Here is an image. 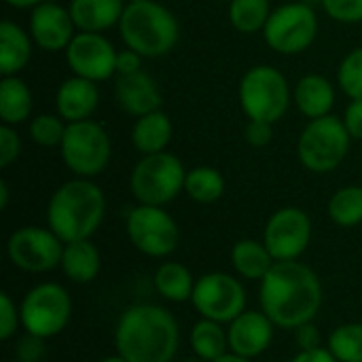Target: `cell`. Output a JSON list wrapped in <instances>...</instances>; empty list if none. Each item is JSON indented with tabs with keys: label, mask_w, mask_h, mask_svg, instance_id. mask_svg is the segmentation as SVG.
Masks as SVG:
<instances>
[{
	"label": "cell",
	"mask_w": 362,
	"mask_h": 362,
	"mask_svg": "<svg viewBox=\"0 0 362 362\" xmlns=\"http://www.w3.org/2000/svg\"><path fill=\"white\" fill-rule=\"evenodd\" d=\"M259 284L261 310L278 329L295 331L314 322L322 308V282L301 261H276Z\"/></svg>",
	"instance_id": "cell-1"
},
{
	"label": "cell",
	"mask_w": 362,
	"mask_h": 362,
	"mask_svg": "<svg viewBox=\"0 0 362 362\" xmlns=\"http://www.w3.org/2000/svg\"><path fill=\"white\" fill-rule=\"evenodd\" d=\"M180 346V327L161 305H129L115 329V348L129 362H172Z\"/></svg>",
	"instance_id": "cell-2"
},
{
	"label": "cell",
	"mask_w": 362,
	"mask_h": 362,
	"mask_svg": "<svg viewBox=\"0 0 362 362\" xmlns=\"http://www.w3.org/2000/svg\"><path fill=\"white\" fill-rule=\"evenodd\" d=\"M106 216V195L91 178L62 182L47 204V227L64 242L91 240Z\"/></svg>",
	"instance_id": "cell-3"
},
{
	"label": "cell",
	"mask_w": 362,
	"mask_h": 362,
	"mask_svg": "<svg viewBox=\"0 0 362 362\" xmlns=\"http://www.w3.org/2000/svg\"><path fill=\"white\" fill-rule=\"evenodd\" d=\"M119 34L127 49L144 59H159L178 45L180 23L174 11L157 0L127 2L119 21Z\"/></svg>",
	"instance_id": "cell-4"
},
{
	"label": "cell",
	"mask_w": 362,
	"mask_h": 362,
	"mask_svg": "<svg viewBox=\"0 0 362 362\" xmlns=\"http://www.w3.org/2000/svg\"><path fill=\"white\" fill-rule=\"evenodd\" d=\"M238 102L250 121L278 123L293 104V87L286 74L269 64L248 68L238 85Z\"/></svg>",
	"instance_id": "cell-5"
},
{
	"label": "cell",
	"mask_w": 362,
	"mask_h": 362,
	"mask_svg": "<svg viewBox=\"0 0 362 362\" xmlns=\"http://www.w3.org/2000/svg\"><path fill=\"white\" fill-rule=\"evenodd\" d=\"M352 142L341 117L312 119L297 138V159L312 174H331L346 161Z\"/></svg>",
	"instance_id": "cell-6"
},
{
	"label": "cell",
	"mask_w": 362,
	"mask_h": 362,
	"mask_svg": "<svg viewBox=\"0 0 362 362\" xmlns=\"http://www.w3.org/2000/svg\"><path fill=\"white\" fill-rule=\"evenodd\" d=\"M187 168L174 153L142 155L129 174V191L138 204L168 206L185 191Z\"/></svg>",
	"instance_id": "cell-7"
},
{
	"label": "cell",
	"mask_w": 362,
	"mask_h": 362,
	"mask_svg": "<svg viewBox=\"0 0 362 362\" xmlns=\"http://www.w3.org/2000/svg\"><path fill=\"white\" fill-rule=\"evenodd\" d=\"M59 157L76 178L93 180L108 168L112 157V140L108 129L95 119L68 123L59 144Z\"/></svg>",
	"instance_id": "cell-8"
},
{
	"label": "cell",
	"mask_w": 362,
	"mask_h": 362,
	"mask_svg": "<svg viewBox=\"0 0 362 362\" xmlns=\"http://www.w3.org/2000/svg\"><path fill=\"white\" fill-rule=\"evenodd\" d=\"M320 30L316 6L291 0L276 6L263 28L265 45L280 55H301L308 51Z\"/></svg>",
	"instance_id": "cell-9"
},
{
	"label": "cell",
	"mask_w": 362,
	"mask_h": 362,
	"mask_svg": "<svg viewBox=\"0 0 362 362\" xmlns=\"http://www.w3.org/2000/svg\"><path fill=\"white\" fill-rule=\"evenodd\" d=\"M21 329L28 335L51 339L66 331L72 316V299L70 293L57 282H40L32 286L21 303Z\"/></svg>",
	"instance_id": "cell-10"
},
{
	"label": "cell",
	"mask_w": 362,
	"mask_h": 362,
	"mask_svg": "<svg viewBox=\"0 0 362 362\" xmlns=\"http://www.w3.org/2000/svg\"><path fill=\"white\" fill-rule=\"evenodd\" d=\"M125 233L132 246L151 259L170 257L180 242L178 223L163 206H134L125 216Z\"/></svg>",
	"instance_id": "cell-11"
},
{
	"label": "cell",
	"mask_w": 362,
	"mask_h": 362,
	"mask_svg": "<svg viewBox=\"0 0 362 362\" xmlns=\"http://www.w3.org/2000/svg\"><path fill=\"white\" fill-rule=\"evenodd\" d=\"M191 303L202 318L229 325L246 312V288L238 276L210 272L195 280Z\"/></svg>",
	"instance_id": "cell-12"
},
{
	"label": "cell",
	"mask_w": 362,
	"mask_h": 362,
	"mask_svg": "<svg viewBox=\"0 0 362 362\" xmlns=\"http://www.w3.org/2000/svg\"><path fill=\"white\" fill-rule=\"evenodd\" d=\"M64 242L49 229L25 225L15 229L6 240L8 261L25 274H47L59 267Z\"/></svg>",
	"instance_id": "cell-13"
},
{
	"label": "cell",
	"mask_w": 362,
	"mask_h": 362,
	"mask_svg": "<svg viewBox=\"0 0 362 362\" xmlns=\"http://www.w3.org/2000/svg\"><path fill=\"white\" fill-rule=\"evenodd\" d=\"M312 242V218L297 206L276 210L263 229V244L274 261H299Z\"/></svg>",
	"instance_id": "cell-14"
},
{
	"label": "cell",
	"mask_w": 362,
	"mask_h": 362,
	"mask_svg": "<svg viewBox=\"0 0 362 362\" xmlns=\"http://www.w3.org/2000/svg\"><path fill=\"white\" fill-rule=\"evenodd\" d=\"M117 47L98 32H76L64 51L70 72L98 85L117 76Z\"/></svg>",
	"instance_id": "cell-15"
},
{
	"label": "cell",
	"mask_w": 362,
	"mask_h": 362,
	"mask_svg": "<svg viewBox=\"0 0 362 362\" xmlns=\"http://www.w3.org/2000/svg\"><path fill=\"white\" fill-rule=\"evenodd\" d=\"M28 32L38 49L57 53V51L68 49V45L72 42L78 30L74 25V19L68 6L55 0H47L30 11Z\"/></svg>",
	"instance_id": "cell-16"
},
{
	"label": "cell",
	"mask_w": 362,
	"mask_h": 362,
	"mask_svg": "<svg viewBox=\"0 0 362 362\" xmlns=\"http://www.w3.org/2000/svg\"><path fill=\"white\" fill-rule=\"evenodd\" d=\"M274 329L276 325L267 318L263 310H246L235 320L227 325V337H229V352L240 354L244 358H259L265 354L274 341Z\"/></svg>",
	"instance_id": "cell-17"
},
{
	"label": "cell",
	"mask_w": 362,
	"mask_h": 362,
	"mask_svg": "<svg viewBox=\"0 0 362 362\" xmlns=\"http://www.w3.org/2000/svg\"><path fill=\"white\" fill-rule=\"evenodd\" d=\"M115 102L125 115L138 119L159 110L163 104V93L155 76L142 68L134 74L115 76Z\"/></svg>",
	"instance_id": "cell-18"
},
{
	"label": "cell",
	"mask_w": 362,
	"mask_h": 362,
	"mask_svg": "<svg viewBox=\"0 0 362 362\" xmlns=\"http://www.w3.org/2000/svg\"><path fill=\"white\" fill-rule=\"evenodd\" d=\"M98 106H100V85L89 78L72 74L64 78L55 91V112L66 123L93 119Z\"/></svg>",
	"instance_id": "cell-19"
},
{
	"label": "cell",
	"mask_w": 362,
	"mask_h": 362,
	"mask_svg": "<svg viewBox=\"0 0 362 362\" xmlns=\"http://www.w3.org/2000/svg\"><path fill=\"white\" fill-rule=\"evenodd\" d=\"M335 102H337V85L318 72L303 74L293 85V104L308 121L333 115Z\"/></svg>",
	"instance_id": "cell-20"
},
{
	"label": "cell",
	"mask_w": 362,
	"mask_h": 362,
	"mask_svg": "<svg viewBox=\"0 0 362 362\" xmlns=\"http://www.w3.org/2000/svg\"><path fill=\"white\" fill-rule=\"evenodd\" d=\"M34 40L25 28L4 19L0 23V74L17 76L23 72L34 55Z\"/></svg>",
	"instance_id": "cell-21"
},
{
	"label": "cell",
	"mask_w": 362,
	"mask_h": 362,
	"mask_svg": "<svg viewBox=\"0 0 362 362\" xmlns=\"http://www.w3.org/2000/svg\"><path fill=\"white\" fill-rule=\"evenodd\" d=\"M125 6V0H70L68 4L76 30L98 34L119 25Z\"/></svg>",
	"instance_id": "cell-22"
},
{
	"label": "cell",
	"mask_w": 362,
	"mask_h": 362,
	"mask_svg": "<svg viewBox=\"0 0 362 362\" xmlns=\"http://www.w3.org/2000/svg\"><path fill=\"white\" fill-rule=\"evenodd\" d=\"M174 138V125L168 112L161 108L148 115H142L134 121L132 125V146L140 155H153V153H163L172 144Z\"/></svg>",
	"instance_id": "cell-23"
},
{
	"label": "cell",
	"mask_w": 362,
	"mask_h": 362,
	"mask_svg": "<svg viewBox=\"0 0 362 362\" xmlns=\"http://www.w3.org/2000/svg\"><path fill=\"white\" fill-rule=\"evenodd\" d=\"M59 269L68 280H72L76 284H89L100 276L102 255L91 240L68 242V244H64Z\"/></svg>",
	"instance_id": "cell-24"
},
{
	"label": "cell",
	"mask_w": 362,
	"mask_h": 362,
	"mask_svg": "<svg viewBox=\"0 0 362 362\" xmlns=\"http://www.w3.org/2000/svg\"><path fill=\"white\" fill-rule=\"evenodd\" d=\"M34 95L30 85L17 76L0 78V119L4 125H23L34 115Z\"/></svg>",
	"instance_id": "cell-25"
},
{
	"label": "cell",
	"mask_w": 362,
	"mask_h": 362,
	"mask_svg": "<svg viewBox=\"0 0 362 362\" xmlns=\"http://www.w3.org/2000/svg\"><path fill=\"white\" fill-rule=\"evenodd\" d=\"M231 267L233 272L244 278V280H257L261 282L269 269L274 267V257L272 252L267 250V246L263 244V240H238L233 246H231Z\"/></svg>",
	"instance_id": "cell-26"
},
{
	"label": "cell",
	"mask_w": 362,
	"mask_h": 362,
	"mask_svg": "<svg viewBox=\"0 0 362 362\" xmlns=\"http://www.w3.org/2000/svg\"><path fill=\"white\" fill-rule=\"evenodd\" d=\"M155 291L159 297H163L170 303H185L191 301L193 288H195V278L187 269V265L176 263V261H165L157 267L155 278H153Z\"/></svg>",
	"instance_id": "cell-27"
},
{
	"label": "cell",
	"mask_w": 362,
	"mask_h": 362,
	"mask_svg": "<svg viewBox=\"0 0 362 362\" xmlns=\"http://www.w3.org/2000/svg\"><path fill=\"white\" fill-rule=\"evenodd\" d=\"M189 346L199 361L212 362L221 358L229 352V337L225 325L208 318L197 320L189 333Z\"/></svg>",
	"instance_id": "cell-28"
},
{
	"label": "cell",
	"mask_w": 362,
	"mask_h": 362,
	"mask_svg": "<svg viewBox=\"0 0 362 362\" xmlns=\"http://www.w3.org/2000/svg\"><path fill=\"white\" fill-rule=\"evenodd\" d=\"M185 193L195 204H214L225 195V176L212 165H195L187 172Z\"/></svg>",
	"instance_id": "cell-29"
},
{
	"label": "cell",
	"mask_w": 362,
	"mask_h": 362,
	"mask_svg": "<svg viewBox=\"0 0 362 362\" xmlns=\"http://www.w3.org/2000/svg\"><path fill=\"white\" fill-rule=\"evenodd\" d=\"M272 11V0H229L227 17L240 34H257L263 32Z\"/></svg>",
	"instance_id": "cell-30"
},
{
	"label": "cell",
	"mask_w": 362,
	"mask_h": 362,
	"mask_svg": "<svg viewBox=\"0 0 362 362\" xmlns=\"http://www.w3.org/2000/svg\"><path fill=\"white\" fill-rule=\"evenodd\" d=\"M329 218L337 227H358L362 225V185H346L337 189L327 206Z\"/></svg>",
	"instance_id": "cell-31"
},
{
	"label": "cell",
	"mask_w": 362,
	"mask_h": 362,
	"mask_svg": "<svg viewBox=\"0 0 362 362\" xmlns=\"http://www.w3.org/2000/svg\"><path fill=\"white\" fill-rule=\"evenodd\" d=\"M327 348L339 362H362V322H348L333 329Z\"/></svg>",
	"instance_id": "cell-32"
},
{
	"label": "cell",
	"mask_w": 362,
	"mask_h": 362,
	"mask_svg": "<svg viewBox=\"0 0 362 362\" xmlns=\"http://www.w3.org/2000/svg\"><path fill=\"white\" fill-rule=\"evenodd\" d=\"M68 123L57 112H40L28 121V136L42 148H59Z\"/></svg>",
	"instance_id": "cell-33"
},
{
	"label": "cell",
	"mask_w": 362,
	"mask_h": 362,
	"mask_svg": "<svg viewBox=\"0 0 362 362\" xmlns=\"http://www.w3.org/2000/svg\"><path fill=\"white\" fill-rule=\"evenodd\" d=\"M337 87L348 100H362V45L350 49L339 62Z\"/></svg>",
	"instance_id": "cell-34"
},
{
	"label": "cell",
	"mask_w": 362,
	"mask_h": 362,
	"mask_svg": "<svg viewBox=\"0 0 362 362\" xmlns=\"http://www.w3.org/2000/svg\"><path fill=\"white\" fill-rule=\"evenodd\" d=\"M325 15L337 23L356 25L362 23V0H322Z\"/></svg>",
	"instance_id": "cell-35"
},
{
	"label": "cell",
	"mask_w": 362,
	"mask_h": 362,
	"mask_svg": "<svg viewBox=\"0 0 362 362\" xmlns=\"http://www.w3.org/2000/svg\"><path fill=\"white\" fill-rule=\"evenodd\" d=\"M19 327H21L19 305L13 301L8 293H0V339L2 341L13 339Z\"/></svg>",
	"instance_id": "cell-36"
},
{
	"label": "cell",
	"mask_w": 362,
	"mask_h": 362,
	"mask_svg": "<svg viewBox=\"0 0 362 362\" xmlns=\"http://www.w3.org/2000/svg\"><path fill=\"white\" fill-rule=\"evenodd\" d=\"M21 155V138L17 134V127L13 125H0V168L13 165Z\"/></svg>",
	"instance_id": "cell-37"
},
{
	"label": "cell",
	"mask_w": 362,
	"mask_h": 362,
	"mask_svg": "<svg viewBox=\"0 0 362 362\" xmlns=\"http://www.w3.org/2000/svg\"><path fill=\"white\" fill-rule=\"evenodd\" d=\"M244 140L252 146V148H265L272 144L274 140V123L267 121H250L244 127Z\"/></svg>",
	"instance_id": "cell-38"
},
{
	"label": "cell",
	"mask_w": 362,
	"mask_h": 362,
	"mask_svg": "<svg viewBox=\"0 0 362 362\" xmlns=\"http://www.w3.org/2000/svg\"><path fill=\"white\" fill-rule=\"evenodd\" d=\"M42 354H45V339L28 333L19 339V346L15 350V356L19 362H40Z\"/></svg>",
	"instance_id": "cell-39"
},
{
	"label": "cell",
	"mask_w": 362,
	"mask_h": 362,
	"mask_svg": "<svg viewBox=\"0 0 362 362\" xmlns=\"http://www.w3.org/2000/svg\"><path fill=\"white\" fill-rule=\"evenodd\" d=\"M341 121L350 134L352 140L362 142V100H350L344 115H341Z\"/></svg>",
	"instance_id": "cell-40"
},
{
	"label": "cell",
	"mask_w": 362,
	"mask_h": 362,
	"mask_svg": "<svg viewBox=\"0 0 362 362\" xmlns=\"http://www.w3.org/2000/svg\"><path fill=\"white\" fill-rule=\"evenodd\" d=\"M142 64H144V57L125 47L117 53V76L134 74V72L142 70Z\"/></svg>",
	"instance_id": "cell-41"
},
{
	"label": "cell",
	"mask_w": 362,
	"mask_h": 362,
	"mask_svg": "<svg viewBox=\"0 0 362 362\" xmlns=\"http://www.w3.org/2000/svg\"><path fill=\"white\" fill-rule=\"evenodd\" d=\"M295 341L299 346V350H316V348H322L320 346V333L316 329L314 322H308V325H301L299 329H295Z\"/></svg>",
	"instance_id": "cell-42"
},
{
	"label": "cell",
	"mask_w": 362,
	"mask_h": 362,
	"mask_svg": "<svg viewBox=\"0 0 362 362\" xmlns=\"http://www.w3.org/2000/svg\"><path fill=\"white\" fill-rule=\"evenodd\" d=\"M291 362H339L329 348H316V350H299V354Z\"/></svg>",
	"instance_id": "cell-43"
},
{
	"label": "cell",
	"mask_w": 362,
	"mask_h": 362,
	"mask_svg": "<svg viewBox=\"0 0 362 362\" xmlns=\"http://www.w3.org/2000/svg\"><path fill=\"white\" fill-rule=\"evenodd\" d=\"M4 2L13 8H19V11H32L34 6H38L47 0H4Z\"/></svg>",
	"instance_id": "cell-44"
},
{
	"label": "cell",
	"mask_w": 362,
	"mask_h": 362,
	"mask_svg": "<svg viewBox=\"0 0 362 362\" xmlns=\"http://www.w3.org/2000/svg\"><path fill=\"white\" fill-rule=\"evenodd\" d=\"M8 197H11L8 182L6 180H0V210H6L8 208Z\"/></svg>",
	"instance_id": "cell-45"
},
{
	"label": "cell",
	"mask_w": 362,
	"mask_h": 362,
	"mask_svg": "<svg viewBox=\"0 0 362 362\" xmlns=\"http://www.w3.org/2000/svg\"><path fill=\"white\" fill-rule=\"evenodd\" d=\"M212 362H252V358H244V356H240V354L227 352V354H223L221 358H216V361Z\"/></svg>",
	"instance_id": "cell-46"
},
{
	"label": "cell",
	"mask_w": 362,
	"mask_h": 362,
	"mask_svg": "<svg viewBox=\"0 0 362 362\" xmlns=\"http://www.w3.org/2000/svg\"><path fill=\"white\" fill-rule=\"evenodd\" d=\"M102 362H129V361H125L121 354H115V356H108V358H104Z\"/></svg>",
	"instance_id": "cell-47"
},
{
	"label": "cell",
	"mask_w": 362,
	"mask_h": 362,
	"mask_svg": "<svg viewBox=\"0 0 362 362\" xmlns=\"http://www.w3.org/2000/svg\"><path fill=\"white\" fill-rule=\"evenodd\" d=\"M301 2H305V4H312V6H316V4H320L322 0H301Z\"/></svg>",
	"instance_id": "cell-48"
},
{
	"label": "cell",
	"mask_w": 362,
	"mask_h": 362,
	"mask_svg": "<svg viewBox=\"0 0 362 362\" xmlns=\"http://www.w3.org/2000/svg\"><path fill=\"white\" fill-rule=\"evenodd\" d=\"M125 2H142V0H125Z\"/></svg>",
	"instance_id": "cell-49"
}]
</instances>
